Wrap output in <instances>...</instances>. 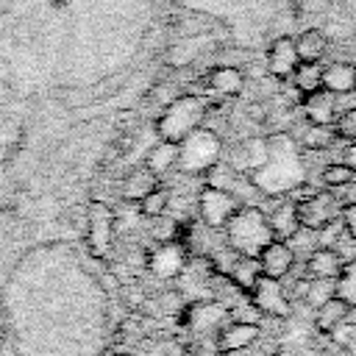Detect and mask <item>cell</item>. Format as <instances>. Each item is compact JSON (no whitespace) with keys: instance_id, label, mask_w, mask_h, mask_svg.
Listing matches in <instances>:
<instances>
[{"instance_id":"1","label":"cell","mask_w":356,"mask_h":356,"mask_svg":"<svg viewBox=\"0 0 356 356\" xmlns=\"http://www.w3.org/2000/svg\"><path fill=\"white\" fill-rule=\"evenodd\" d=\"M222 231H225L228 248L236 250L239 256H250V259H259V253L275 239L267 214L256 206H239Z\"/></svg>"},{"instance_id":"2","label":"cell","mask_w":356,"mask_h":356,"mask_svg":"<svg viewBox=\"0 0 356 356\" xmlns=\"http://www.w3.org/2000/svg\"><path fill=\"white\" fill-rule=\"evenodd\" d=\"M281 147L284 150H278L275 136H270V156H267L264 167L253 172V184L261 192L278 195V192H292L298 184H303V167H300L298 153L286 136H284Z\"/></svg>"},{"instance_id":"3","label":"cell","mask_w":356,"mask_h":356,"mask_svg":"<svg viewBox=\"0 0 356 356\" xmlns=\"http://www.w3.org/2000/svg\"><path fill=\"white\" fill-rule=\"evenodd\" d=\"M222 153V142L214 131L209 128H195L192 134H186L178 142V170L192 175V172H209L211 167H217Z\"/></svg>"},{"instance_id":"4","label":"cell","mask_w":356,"mask_h":356,"mask_svg":"<svg viewBox=\"0 0 356 356\" xmlns=\"http://www.w3.org/2000/svg\"><path fill=\"white\" fill-rule=\"evenodd\" d=\"M206 114V103L195 95H184V97H175L164 114L159 117L156 122V134L167 142H181L186 134H192L195 128H200V120Z\"/></svg>"},{"instance_id":"5","label":"cell","mask_w":356,"mask_h":356,"mask_svg":"<svg viewBox=\"0 0 356 356\" xmlns=\"http://www.w3.org/2000/svg\"><path fill=\"white\" fill-rule=\"evenodd\" d=\"M242 203H239V197L236 195H231V192H225V189H220V186H203L200 189V195H197V214H200V220H203V225H209V228H225V222L236 214V209H239Z\"/></svg>"},{"instance_id":"6","label":"cell","mask_w":356,"mask_h":356,"mask_svg":"<svg viewBox=\"0 0 356 356\" xmlns=\"http://www.w3.org/2000/svg\"><path fill=\"white\" fill-rule=\"evenodd\" d=\"M295 211L303 231H323L328 222L337 220V214H342L331 192H309L306 197L295 200Z\"/></svg>"},{"instance_id":"7","label":"cell","mask_w":356,"mask_h":356,"mask_svg":"<svg viewBox=\"0 0 356 356\" xmlns=\"http://www.w3.org/2000/svg\"><path fill=\"white\" fill-rule=\"evenodd\" d=\"M248 298L264 317H289V312H292V303H289V298H286V292H284L278 278L261 275L256 281V286L248 292Z\"/></svg>"},{"instance_id":"8","label":"cell","mask_w":356,"mask_h":356,"mask_svg":"<svg viewBox=\"0 0 356 356\" xmlns=\"http://www.w3.org/2000/svg\"><path fill=\"white\" fill-rule=\"evenodd\" d=\"M259 267H261V275L267 278H286L295 267V250L289 242L284 239H273L261 253H259Z\"/></svg>"},{"instance_id":"9","label":"cell","mask_w":356,"mask_h":356,"mask_svg":"<svg viewBox=\"0 0 356 356\" xmlns=\"http://www.w3.org/2000/svg\"><path fill=\"white\" fill-rule=\"evenodd\" d=\"M147 264H150V270H153L159 278H178V275L184 273V267H186V248H184L178 239L161 242V245L150 253Z\"/></svg>"},{"instance_id":"10","label":"cell","mask_w":356,"mask_h":356,"mask_svg":"<svg viewBox=\"0 0 356 356\" xmlns=\"http://www.w3.org/2000/svg\"><path fill=\"white\" fill-rule=\"evenodd\" d=\"M337 97L334 92L328 89H314L309 95H303V114L312 125H334L337 117H339V108H337Z\"/></svg>"},{"instance_id":"11","label":"cell","mask_w":356,"mask_h":356,"mask_svg":"<svg viewBox=\"0 0 356 356\" xmlns=\"http://www.w3.org/2000/svg\"><path fill=\"white\" fill-rule=\"evenodd\" d=\"M300 58H298V50H295V39L292 36H278L273 44H270V53H267V72L273 78H292V72L298 70Z\"/></svg>"},{"instance_id":"12","label":"cell","mask_w":356,"mask_h":356,"mask_svg":"<svg viewBox=\"0 0 356 356\" xmlns=\"http://www.w3.org/2000/svg\"><path fill=\"white\" fill-rule=\"evenodd\" d=\"M342 256H339V250L337 248H314L312 253H309V259H306V273L312 275V278H323V281H337V275H339V270H342Z\"/></svg>"},{"instance_id":"13","label":"cell","mask_w":356,"mask_h":356,"mask_svg":"<svg viewBox=\"0 0 356 356\" xmlns=\"http://www.w3.org/2000/svg\"><path fill=\"white\" fill-rule=\"evenodd\" d=\"M323 89L339 97L356 92V67L350 61H331L328 67H323Z\"/></svg>"},{"instance_id":"14","label":"cell","mask_w":356,"mask_h":356,"mask_svg":"<svg viewBox=\"0 0 356 356\" xmlns=\"http://www.w3.org/2000/svg\"><path fill=\"white\" fill-rule=\"evenodd\" d=\"M256 337H259V325H253V323H234V320H231V323L220 331L217 342H220V350H222V353H234V350H242V348L253 345Z\"/></svg>"},{"instance_id":"15","label":"cell","mask_w":356,"mask_h":356,"mask_svg":"<svg viewBox=\"0 0 356 356\" xmlns=\"http://www.w3.org/2000/svg\"><path fill=\"white\" fill-rule=\"evenodd\" d=\"M267 156H270V139H256V136H253V139H248V142H242V145L236 147L234 164H236V170H248V172L253 175L256 170L264 167Z\"/></svg>"},{"instance_id":"16","label":"cell","mask_w":356,"mask_h":356,"mask_svg":"<svg viewBox=\"0 0 356 356\" xmlns=\"http://www.w3.org/2000/svg\"><path fill=\"white\" fill-rule=\"evenodd\" d=\"M111 222H114L111 211L106 206L95 203L92 214H89V245H92L95 253H103L106 245L111 242Z\"/></svg>"},{"instance_id":"17","label":"cell","mask_w":356,"mask_h":356,"mask_svg":"<svg viewBox=\"0 0 356 356\" xmlns=\"http://www.w3.org/2000/svg\"><path fill=\"white\" fill-rule=\"evenodd\" d=\"M267 220H270V228H273V236L275 239H284V242H289L298 231H300V222H298V211H295V200H286V203H281L273 214H267Z\"/></svg>"},{"instance_id":"18","label":"cell","mask_w":356,"mask_h":356,"mask_svg":"<svg viewBox=\"0 0 356 356\" xmlns=\"http://www.w3.org/2000/svg\"><path fill=\"white\" fill-rule=\"evenodd\" d=\"M239 292H250L256 286V281L261 278V267H259V259H250V256H236V261L231 264L228 275H225Z\"/></svg>"},{"instance_id":"19","label":"cell","mask_w":356,"mask_h":356,"mask_svg":"<svg viewBox=\"0 0 356 356\" xmlns=\"http://www.w3.org/2000/svg\"><path fill=\"white\" fill-rule=\"evenodd\" d=\"M175 161H178V142L161 139V142L150 145V150L145 153V167H147L153 175H161V172L172 170Z\"/></svg>"},{"instance_id":"20","label":"cell","mask_w":356,"mask_h":356,"mask_svg":"<svg viewBox=\"0 0 356 356\" xmlns=\"http://www.w3.org/2000/svg\"><path fill=\"white\" fill-rule=\"evenodd\" d=\"M295 50L300 61H320L328 50V36L320 28H309L300 36H295Z\"/></svg>"},{"instance_id":"21","label":"cell","mask_w":356,"mask_h":356,"mask_svg":"<svg viewBox=\"0 0 356 356\" xmlns=\"http://www.w3.org/2000/svg\"><path fill=\"white\" fill-rule=\"evenodd\" d=\"M348 314H350V306L342 300V298H328L323 306H317V314H314V323H317V328L323 331V334H331L339 323H345L348 320Z\"/></svg>"},{"instance_id":"22","label":"cell","mask_w":356,"mask_h":356,"mask_svg":"<svg viewBox=\"0 0 356 356\" xmlns=\"http://www.w3.org/2000/svg\"><path fill=\"white\" fill-rule=\"evenodd\" d=\"M209 86L217 92V95H239L242 86H245V75L239 67H214L211 75H209Z\"/></svg>"},{"instance_id":"23","label":"cell","mask_w":356,"mask_h":356,"mask_svg":"<svg viewBox=\"0 0 356 356\" xmlns=\"http://www.w3.org/2000/svg\"><path fill=\"white\" fill-rule=\"evenodd\" d=\"M292 78H295V89L300 95H309L323 86V67H320V61H300L298 70L292 72Z\"/></svg>"},{"instance_id":"24","label":"cell","mask_w":356,"mask_h":356,"mask_svg":"<svg viewBox=\"0 0 356 356\" xmlns=\"http://www.w3.org/2000/svg\"><path fill=\"white\" fill-rule=\"evenodd\" d=\"M334 295L342 298L350 309H356V259L345 261L337 281H334Z\"/></svg>"},{"instance_id":"25","label":"cell","mask_w":356,"mask_h":356,"mask_svg":"<svg viewBox=\"0 0 356 356\" xmlns=\"http://www.w3.org/2000/svg\"><path fill=\"white\" fill-rule=\"evenodd\" d=\"M159 186V178L147 170V167H142V170H136V172H131L128 175V181H125V197H134V200H142L147 192H153Z\"/></svg>"},{"instance_id":"26","label":"cell","mask_w":356,"mask_h":356,"mask_svg":"<svg viewBox=\"0 0 356 356\" xmlns=\"http://www.w3.org/2000/svg\"><path fill=\"white\" fill-rule=\"evenodd\" d=\"M334 139H337V128H334V125H312V122H309L306 134L300 136L303 147H309V150H323V147H328Z\"/></svg>"},{"instance_id":"27","label":"cell","mask_w":356,"mask_h":356,"mask_svg":"<svg viewBox=\"0 0 356 356\" xmlns=\"http://www.w3.org/2000/svg\"><path fill=\"white\" fill-rule=\"evenodd\" d=\"M139 209H142V214H147V217H164L167 209H170V189L156 186L153 192H147V195L139 200Z\"/></svg>"},{"instance_id":"28","label":"cell","mask_w":356,"mask_h":356,"mask_svg":"<svg viewBox=\"0 0 356 356\" xmlns=\"http://www.w3.org/2000/svg\"><path fill=\"white\" fill-rule=\"evenodd\" d=\"M328 298H334V281H323V278H309L306 289H303V300L309 306H323Z\"/></svg>"},{"instance_id":"29","label":"cell","mask_w":356,"mask_h":356,"mask_svg":"<svg viewBox=\"0 0 356 356\" xmlns=\"http://www.w3.org/2000/svg\"><path fill=\"white\" fill-rule=\"evenodd\" d=\"M320 178H323V184H325V186H331V189H339V186H348V184H353L356 172L339 161V164H328V167L320 172Z\"/></svg>"},{"instance_id":"30","label":"cell","mask_w":356,"mask_h":356,"mask_svg":"<svg viewBox=\"0 0 356 356\" xmlns=\"http://www.w3.org/2000/svg\"><path fill=\"white\" fill-rule=\"evenodd\" d=\"M337 136H342V139H348V142H353L356 139V103L350 106V108H345V111H339V117H337Z\"/></svg>"},{"instance_id":"31","label":"cell","mask_w":356,"mask_h":356,"mask_svg":"<svg viewBox=\"0 0 356 356\" xmlns=\"http://www.w3.org/2000/svg\"><path fill=\"white\" fill-rule=\"evenodd\" d=\"M342 228L348 231V236L356 242V200L342 206Z\"/></svg>"},{"instance_id":"32","label":"cell","mask_w":356,"mask_h":356,"mask_svg":"<svg viewBox=\"0 0 356 356\" xmlns=\"http://www.w3.org/2000/svg\"><path fill=\"white\" fill-rule=\"evenodd\" d=\"M325 6H328V0H298L300 14H320Z\"/></svg>"},{"instance_id":"33","label":"cell","mask_w":356,"mask_h":356,"mask_svg":"<svg viewBox=\"0 0 356 356\" xmlns=\"http://www.w3.org/2000/svg\"><path fill=\"white\" fill-rule=\"evenodd\" d=\"M345 159H342V164L345 167H350L353 172H356V139L353 142H348V147H345V153H342Z\"/></svg>"}]
</instances>
